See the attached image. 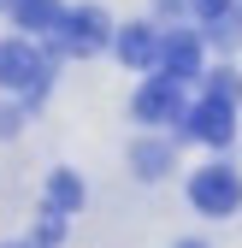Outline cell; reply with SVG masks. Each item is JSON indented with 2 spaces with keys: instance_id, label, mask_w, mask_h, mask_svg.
I'll list each match as a JSON object with an SVG mask.
<instances>
[{
  "instance_id": "5bb4252c",
  "label": "cell",
  "mask_w": 242,
  "mask_h": 248,
  "mask_svg": "<svg viewBox=\"0 0 242 248\" xmlns=\"http://www.w3.org/2000/svg\"><path fill=\"white\" fill-rule=\"evenodd\" d=\"M0 6H6V0H0Z\"/></svg>"
},
{
  "instance_id": "5b68a950",
  "label": "cell",
  "mask_w": 242,
  "mask_h": 248,
  "mask_svg": "<svg viewBox=\"0 0 242 248\" xmlns=\"http://www.w3.org/2000/svg\"><path fill=\"white\" fill-rule=\"evenodd\" d=\"M189 136H201V142H213V148H225V142L236 136V112H230V101H219V95H207L201 107H189Z\"/></svg>"
},
{
  "instance_id": "30bf717a",
  "label": "cell",
  "mask_w": 242,
  "mask_h": 248,
  "mask_svg": "<svg viewBox=\"0 0 242 248\" xmlns=\"http://www.w3.org/2000/svg\"><path fill=\"white\" fill-rule=\"evenodd\" d=\"M136 166H142V177H160V171L171 166V148H154V142H142V148H136Z\"/></svg>"
},
{
  "instance_id": "7c38bea8",
  "label": "cell",
  "mask_w": 242,
  "mask_h": 248,
  "mask_svg": "<svg viewBox=\"0 0 242 248\" xmlns=\"http://www.w3.org/2000/svg\"><path fill=\"white\" fill-rule=\"evenodd\" d=\"M195 12L213 24V18H225V12H230V0H195Z\"/></svg>"
},
{
  "instance_id": "ba28073f",
  "label": "cell",
  "mask_w": 242,
  "mask_h": 248,
  "mask_svg": "<svg viewBox=\"0 0 242 248\" xmlns=\"http://www.w3.org/2000/svg\"><path fill=\"white\" fill-rule=\"evenodd\" d=\"M18 30H53L59 24V0H6Z\"/></svg>"
},
{
  "instance_id": "3957f363",
  "label": "cell",
  "mask_w": 242,
  "mask_h": 248,
  "mask_svg": "<svg viewBox=\"0 0 242 248\" xmlns=\"http://www.w3.org/2000/svg\"><path fill=\"white\" fill-rule=\"evenodd\" d=\"M154 65H160V77H171V83H189V77H201V42L189 36V30H171V36H160Z\"/></svg>"
},
{
  "instance_id": "6da1fadb",
  "label": "cell",
  "mask_w": 242,
  "mask_h": 248,
  "mask_svg": "<svg viewBox=\"0 0 242 248\" xmlns=\"http://www.w3.org/2000/svg\"><path fill=\"white\" fill-rule=\"evenodd\" d=\"M53 42L65 47V53H101L112 36H106V12L101 6H77V12H59V24H53Z\"/></svg>"
},
{
  "instance_id": "7a4b0ae2",
  "label": "cell",
  "mask_w": 242,
  "mask_h": 248,
  "mask_svg": "<svg viewBox=\"0 0 242 248\" xmlns=\"http://www.w3.org/2000/svg\"><path fill=\"white\" fill-rule=\"evenodd\" d=\"M189 201H195L201 213H213V219H225V213L242 207V177H236L230 166H207V171L189 177Z\"/></svg>"
},
{
  "instance_id": "52a82bcc",
  "label": "cell",
  "mask_w": 242,
  "mask_h": 248,
  "mask_svg": "<svg viewBox=\"0 0 242 248\" xmlns=\"http://www.w3.org/2000/svg\"><path fill=\"white\" fill-rule=\"evenodd\" d=\"M154 53H160V36H154V30H142V24L118 30V59H124V65H154Z\"/></svg>"
},
{
  "instance_id": "277c9868",
  "label": "cell",
  "mask_w": 242,
  "mask_h": 248,
  "mask_svg": "<svg viewBox=\"0 0 242 248\" xmlns=\"http://www.w3.org/2000/svg\"><path fill=\"white\" fill-rule=\"evenodd\" d=\"M47 65L30 42H0V89H42Z\"/></svg>"
},
{
  "instance_id": "9c48e42d",
  "label": "cell",
  "mask_w": 242,
  "mask_h": 248,
  "mask_svg": "<svg viewBox=\"0 0 242 248\" xmlns=\"http://www.w3.org/2000/svg\"><path fill=\"white\" fill-rule=\"evenodd\" d=\"M47 207L59 213V219L83 207V183H77V171H53V183H47Z\"/></svg>"
},
{
  "instance_id": "8fae6325",
  "label": "cell",
  "mask_w": 242,
  "mask_h": 248,
  "mask_svg": "<svg viewBox=\"0 0 242 248\" xmlns=\"http://www.w3.org/2000/svg\"><path fill=\"white\" fill-rule=\"evenodd\" d=\"M207 95H219V101H230V107H236V95H242L236 71H213V89H207Z\"/></svg>"
},
{
  "instance_id": "4fadbf2b",
  "label": "cell",
  "mask_w": 242,
  "mask_h": 248,
  "mask_svg": "<svg viewBox=\"0 0 242 248\" xmlns=\"http://www.w3.org/2000/svg\"><path fill=\"white\" fill-rule=\"evenodd\" d=\"M183 248H201V242H183Z\"/></svg>"
},
{
  "instance_id": "8992f818",
  "label": "cell",
  "mask_w": 242,
  "mask_h": 248,
  "mask_svg": "<svg viewBox=\"0 0 242 248\" xmlns=\"http://www.w3.org/2000/svg\"><path fill=\"white\" fill-rule=\"evenodd\" d=\"M177 89H183V83H171V77H148L142 95H136V118H142V124H166V118H177V112H183Z\"/></svg>"
}]
</instances>
